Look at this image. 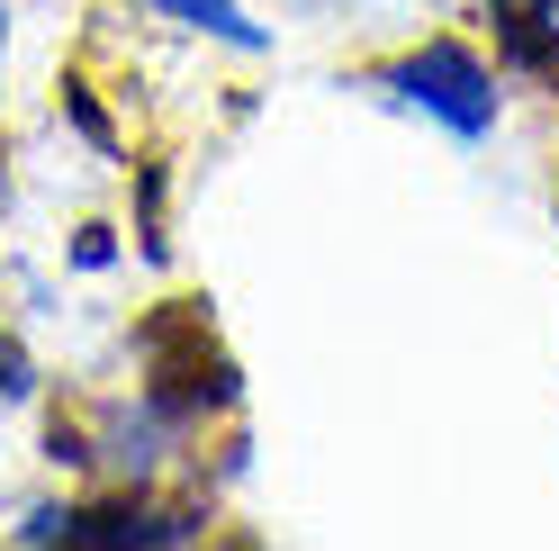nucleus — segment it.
I'll return each instance as SVG.
<instances>
[{
    "mask_svg": "<svg viewBox=\"0 0 559 551\" xmlns=\"http://www.w3.org/2000/svg\"><path fill=\"white\" fill-rule=\"evenodd\" d=\"M370 99L397 109V118H415V127H433V136H451V145H497V127H506V73L469 37L397 46L370 73Z\"/></svg>",
    "mask_w": 559,
    "mask_h": 551,
    "instance_id": "f257e3e1",
    "label": "nucleus"
},
{
    "mask_svg": "<svg viewBox=\"0 0 559 551\" xmlns=\"http://www.w3.org/2000/svg\"><path fill=\"white\" fill-rule=\"evenodd\" d=\"M207 534L199 506H163L154 489H99V497H46L19 515L27 551H181Z\"/></svg>",
    "mask_w": 559,
    "mask_h": 551,
    "instance_id": "7ed1b4c3",
    "label": "nucleus"
},
{
    "mask_svg": "<svg viewBox=\"0 0 559 551\" xmlns=\"http://www.w3.org/2000/svg\"><path fill=\"white\" fill-rule=\"evenodd\" d=\"M145 10H154L163 27H181V37L226 46V55H271V27L243 10V0H145Z\"/></svg>",
    "mask_w": 559,
    "mask_h": 551,
    "instance_id": "423d86ee",
    "label": "nucleus"
},
{
    "mask_svg": "<svg viewBox=\"0 0 559 551\" xmlns=\"http://www.w3.org/2000/svg\"><path fill=\"white\" fill-rule=\"evenodd\" d=\"M190 443H199V417L181 398H163L154 380H135L127 398H99L82 425H55V461L91 470L99 489H154Z\"/></svg>",
    "mask_w": 559,
    "mask_h": 551,
    "instance_id": "f03ea898",
    "label": "nucleus"
},
{
    "mask_svg": "<svg viewBox=\"0 0 559 551\" xmlns=\"http://www.w3.org/2000/svg\"><path fill=\"white\" fill-rule=\"evenodd\" d=\"M487 27H497V73L559 91V0H487Z\"/></svg>",
    "mask_w": 559,
    "mask_h": 551,
    "instance_id": "39448f33",
    "label": "nucleus"
},
{
    "mask_svg": "<svg viewBox=\"0 0 559 551\" xmlns=\"http://www.w3.org/2000/svg\"><path fill=\"white\" fill-rule=\"evenodd\" d=\"M0 91H10V0H0Z\"/></svg>",
    "mask_w": 559,
    "mask_h": 551,
    "instance_id": "1a4fd4ad",
    "label": "nucleus"
},
{
    "mask_svg": "<svg viewBox=\"0 0 559 551\" xmlns=\"http://www.w3.org/2000/svg\"><path fill=\"white\" fill-rule=\"evenodd\" d=\"M27 389H37V371H27V353H19V343H0V407H10V398H27Z\"/></svg>",
    "mask_w": 559,
    "mask_h": 551,
    "instance_id": "6e6552de",
    "label": "nucleus"
},
{
    "mask_svg": "<svg viewBox=\"0 0 559 551\" xmlns=\"http://www.w3.org/2000/svg\"><path fill=\"white\" fill-rule=\"evenodd\" d=\"M389 10H397V0H298V19H317V27H370Z\"/></svg>",
    "mask_w": 559,
    "mask_h": 551,
    "instance_id": "0eeeda50",
    "label": "nucleus"
},
{
    "mask_svg": "<svg viewBox=\"0 0 559 551\" xmlns=\"http://www.w3.org/2000/svg\"><path fill=\"white\" fill-rule=\"evenodd\" d=\"M135 353H145V380H154L163 398H181L199 425H207V417H226V407L243 398V389H235V362L217 353V335H207L199 307H171V317H154Z\"/></svg>",
    "mask_w": 559,
    "mask_h": 551,
    "instance_id": "20e7f679",
    "label": "nucleus"
}]
</instances>
